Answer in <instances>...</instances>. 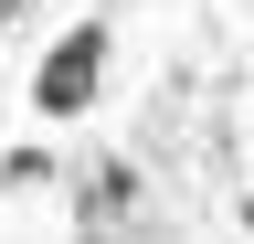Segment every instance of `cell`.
I'll use <instances>...</instances> for the list:
<instances>
[{
	"instance_id": "1",
	"label": "cell",
	"mask_w": 254,
	"mask_h": 244,
	"mask_svg": "<svg viewBox=\"0 0 254 244\" xmlns=\"http://www.w3.org/2000/svg\"><path fill=\"white\" fill-rule=\"evenodd\" d=\"M95 75H106V21H74V32L32 64V106L43 117H85L95 106Z\"/></svg>"
},
{
	"instance_id": "2",
	"label": "cell",
	"mask_w": 254,
	"mask_h": 244,
	"mask_svg": "<svg viewBox=\"0 0 254 244\" xmlns=\"http://www.w3.org/2000/svg\"><path fill=\"white\" fill-rule=\"evenodd\" d=\"M148 202V180L127 170V160H95L85 180H74V223H85V244H117V223Z\"/></svg>"
},
{
	"instance_id": "3",
	"label": "cell",
	"mask_w": 254,
	"mask_h": 244,
	"mask_svg": "<svg viewBox=\"0 0 254 244\" xmlns=\"http://www.w3.org/2000/svg\"><path fill=\"white\" fill-rule=\"evenodd\" d=\"M0 180H11V191H43V180H53V149H11Z\"/></svg>"
},
{
	"instance_id": "4",
	"label": "cell",
	"mask_w": 254,
	"mask_h": 244,
	"mask_svg": "<svg viewBox=\"0 0 254 244\" xmlns=\"http://www.w3.org/2000/svg\"><path fill=\"white\" fill-rule=\"evenodd\" d=\"M21 11H32V0H0V32H11V21H21Z\"/></svg>"
},
{
	"instance_id": "5",
	"label": "cell",
	"mask_w": 254,
	"mask_h": 244,
	"mask_svg": "<svg viewBox=\"0 0 254 244\" xmlns=\"http://www.w3.org/2000/svg\"><path fill=\"white\" fill-rule=\"evenodd\" d=\"M233 223H244V234H254V191H244V202H233Z\"/></svg>"
}]
</instances>
